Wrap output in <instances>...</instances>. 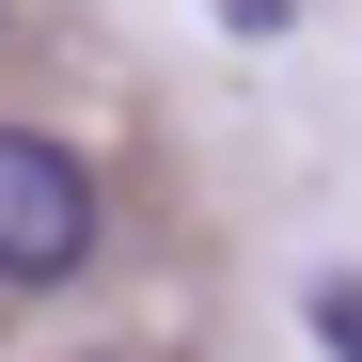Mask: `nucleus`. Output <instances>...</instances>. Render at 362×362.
<instances>
[{"instance_id": "nucleus-1", "label": "nucleus", "mask_w": 362, "mask_h": 362, "mask_svg": "<svg viewBox=\"0 0 362 362\" xmlns=\"http://www.w3.org/2000/svg\"><path fill=\"white\" fill-rule=\"evenodd\" d=\"M110 252V189H95V158L64 127H0V284H79Z\"/></svg>"}, {"instance_id": "nucleus-2", "label": "nucleus", "mask_w": 362, "mask_h": 362, "mask_svg": "<svg viewBox=\"0 0 362 362\" xmlns=\"http://www.w3.org/2000/svg\"><path fill=\"white\" fill-rule=\"evenodd\" d=\"M315 331H331V362H362V284H315Z\"/></svg>"}, {"instance_id": "nucleus-3", "label": "nucleus", "mask_w": 362, "mask_h": 362, "mask_svg": "<svg viewBox=\"0 0 362 362\" xmlns=\"http://www.w3.org/2000/svg\"><path fill=\"white\" fill-rule=\"evenodd\" d=\"M79 362H110V346H79Z\"/></svg>"}]
</instances>
